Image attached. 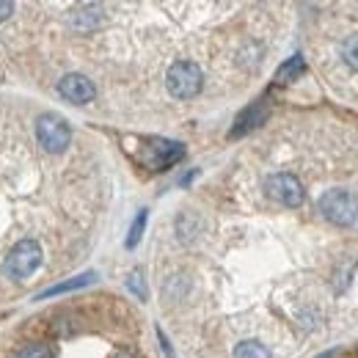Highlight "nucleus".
<instances>
[{"instance_id": "nucleus-1", "label": "nucleus", "mask_w": 358, "mask_h": 358, "mask_svg": "<svg viewBox=\"0 0 358 358\" xmlns=\"http://www.w3.org/2000/svg\"><path fill=\"white\" fill-rule=\"evenodd\" d=\"M320 213L336 226H353L358 221V199L350 190H328L320 196Z\"/></svg>"}, {"instance_id": "nucleus-2", "label": "nucleus", "mask_w": 358, "mask_h": 358, "mask_svg": "<svg viewBox=\"0 0 358 358\" xmlns=\"http://www.w3.org/2000/svg\"><path fill=\"white\" fill-rule=\"evenodd\" d=\"M42 265V248L36 240H22L11 248V254L6 257L3 262V273L8 278H17V281H25L28 275H34Z\"/></svg>"}, {"instance_id": "nucleus-3", "label": "nucleus", "mask_w": 358, "mask_h": 358, "mask_svg": "<svg viewBox=\"0 0 358 358\" xmlns=\"http://www.w3.org/2000/svg\"><path fill=\"white\" fill-rule=\"evenodd\" d=\"M201 83H204V75L201 69L193 64V61H177L169 75H166V86L169 91L177 96V99H190L201 91Z\"/></svg>"}, {"instance_id": "nucleus-4", "label": "nucleus", "mask_w": 358, "mask_h": 358, "mask_svg": "<svg viewBox=\"0 0 358 358\" xmlns=\"http://www.w3.org/2000/svg\"><path fill=\"white\" fill-rule=\"evenodd\" d=\"M185 157V146L177 141H166V138H149L143 146V166H149L152 171H166L174 163Z\"/></svg>"}, {"instance_id": "nucleus-5", "label": "nucleus", "mask_w": 358, "mask_h": 358, "mask_svg": "<svg viewBox=\"0 0 358 358\" xmlns=\"http://www.w3.org/2000/svg\"><path fill=\"white\" fill-rule=\"evenodd\" d=\"M36 138H39V143L45 146L47 152H64L66 146H69V141H72V130H69V124L61 119V116H55V113H45V116H39V122H36Z\"/></svg>"}, {"instance_id": "nucleus-6", "label": "nucleus", "mask_w": 358, "mask_h": 358, "mask_svg": "<svg viewBox=\"0 0 358 358\" xmlns=\"http://www.w3.org/2000/svg\"><path fill=\"white\" fill-rule=\"evenodd\" d=\"M265 190L273 201L284 204V207H301L303 204V185L292 174H273L265 182Z\"/></svg>"}, {"instance_id": "nucleus-7", "label": "nucleus", "mask_w": 358, "mask_h": 358, "mask_svg": "<svg viewBox=\"0 0 358 358\" xmlns=\"http://www.w3.org/2000/svg\"><path fill=\"white\" fill-rule=\"evenodd\" d=\"M58 91L72 105H86V102H91L96 96V89H94V83L86 75H66V78H61Z\"/></svg>"}, {"instance_id": "nucleus-8", "label": "nucleus", "mask_w": 358, "mask_h": 358, "mask_svg": "<svg viewBox=\"0 0 358 358\" xmlns=\"http://www.w3.org/2000/svg\"><path fill=\"white\" fill-rule=\"evenodd\" d=\"M270 116V105L268 99H257L251 108H245L240 116H237V122H234V127H231V133L229 138H240V135L251 133V130H257L265 119Z\"/></svg>"}, {"instance_id": "nucleus-9", "label": "nucleus", "mask_w": 358, "mask_h": 358, "mask_svg": "<svg viewBox=\"0 0 358 358\" xmlns=\"http://www.w3.org/2000/svg\"><path fill=\"white\" fill-rule=\"evenodd\" d=\"M102 22H105V11H102L99 3H83V6H78V8L72 11V17H69V25H72L75 31H80V34L96 31Z\"/></svg>"}, {"instance_id": "nucleus-10", "label": "nucleus", "mask_w": 358, "mask_h": 358, "mask_svg": "<svg viewBox=\"0 0 358 358\" xmlns=\"http://www.w3.org/2000/svg\"><path fill=\"white\" fill-rule=\"evenodd\" d=\"M303 72H306V61H303V55H292L289 61H284V64L278 66L275 80H278V83H289V80H298Z\"/></svg>"}, {"instance_id": "nucleus-11", "label": "nucleus", "mask_w": 358, "mask_h": 358, "mask_svg": "<svg viewBox=\"0 0 358 358\" xmlns=\"http://www.w3.org/2000/svg\"><path fill=\"white\" fill-rule=\"evenodd\" d=\"M96 278V273H83V275H78V278H72V281H64V284H55V287H50L45 292H39V301H45V298H52V295H61V292H72V289H80V287H86Z\"/></svg>"}, {"instance_id": "nucleus-12", "label": "nucleus", "mask_w": 358, "mask_h": 358, "mask_svg": "<svg viewBox=\"0 0 358 358\" xmlns=\"http://www.w3.org/2000/svg\"><path fill=\"white\" fill-rule=\"evenodd\" d=\"M234 358H270V350L259 342H243V345H237Z\"/></svg>"}, {"instance_id": "nucleus-13", "label": "nucleus", "mask_w": 358, "mask_h": 358, "mask_svg": "<svg viewBox=\"0 0 358 358\" xmlns=\"http://www.w3.org/2000/svg\"><path fill=\"white\" fill-rule=\"evenodd\" d=\"M143 229H146V210H141V213H138V218H135L133 229H130V234H127V248H135V245L141 243Z\"/></svg>"}, {"instance_id": "nucleus-14", "label": "nucleus", "mask_w": 358, "mask_h": 358, "mask_svg": "<svg viewBox=\"0 0 358 358\" xmlns=\"http://www.w3.org/2000/svg\"><path fill=\"white\" fill-rule=\"evenodd\" d=\"M342 58H345L348 66L358 69V36L356 39H348V42L342 45Z\"/></svg>"}, {"instance_id": "nucleus-15", "label": "nucleus", "mask_w": 358, "mask_h": 358, "mask_svg": "<svg viewBox=\"0 0 358 358\" xmlns=\"http://www.w3.org/2000/svg\"><path fill=\"white\" fill-rule=\"evenodd\" d=\"M17 358H52V350L47 345H25Z\"/></svg>"}, {"instance_id": "nucleus-16", "label": "nucleus", "mask_w": 358, "mask_h": 358, "mask_svg": "<svg viewBox=\"0 0 358 358\" xmlns=\"http://www.w3.org/2000/svg\"><path fill=\"white\" fill-rule=\"evenodd\" d=\"M127 287L133 289V292L138 295V298H141V301L146 298V284H143V275H141V270H133V273H130V278H127Z\"/></svg>"}, {"instance_id": "nucleus-17", "label": "nucleus", "mask_w": 358, "mask_h": 358, "mask_svg": "<svg viewBox=\"0 0 358 358\" xmlns=\"http://www.w3.org/2000/svg\"><path fill=\"white\" fill-rule=\"evenodd\" d=\"M11 11H14V3H8V0H0V20L11 17Z\"/></svg>"}, {"instance_id": "nucleus-18", "label": "nucleus", "mask_w": 358, "mask_h": 358, "mask_svg": "<svg viewBox=\"0 0 358 358\" xmlns=\"http://www.w3.org/2000/svg\"><path fill=\"white\" fill-rule=\"evenodd\" d=\"M113 358H133L130 353H119V356H113Z\"/></svg>"}, {"instance_id": "nucleus-19", "label": "nucleus", "mask_w": 358, "mask_h": 358, "mask_svg": "<svg viewBox=\"0 0 358 358\" xmlns=\"http://www.w3.org/2000/svg\"><path fill=\"white\" fill-rule=\"evenodd\" d=\"M317 358H334V353H322V356H317Z\"/></svg>"}]
</instances>
